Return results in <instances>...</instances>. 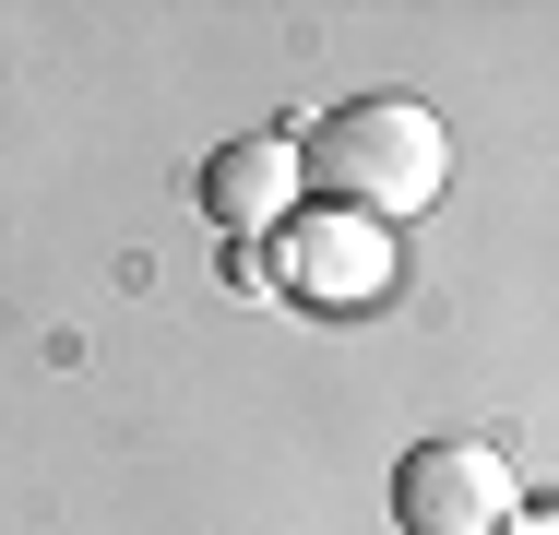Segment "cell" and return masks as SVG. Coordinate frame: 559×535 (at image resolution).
Masks as SVG:
<instances>
[{"label": "cell", "instance_id": "1", "mask_svg": "<svg viewBox=\"0 0 559 535\" xmlns=\"http://www.w3.org/2000/svg\"><path fill=\"white\" fill-rule=\"evenodd\" d=\"M298 179H310V191H334V214L405 226V214L441 203V179H452V131H441L417 96H357V107H334V119H310Z\"/></svg>", "mask_w": 559, "mask_h": 535}, {"label": "cell", "instance_id": "4", "mask_svg": "<svg viewBox=\"0 0 559 535\" xmlns=\"http://www.w3.org/2000/svg\"><path fill=\"white\" fill-rule=\"evenodd\" d=\"M203 214H215L238 250L274 238V226L298 214V143H286V131H238V143H215V155H203Z\"/></svg>", "mask_w": 559, "mask_h": 535}, {"label": "cell", "instance_id": "5", "mask_svg": "<svg viewBox=\"0 0 559 535\" xmlns=\"http://www.w3.org/2000/svg\"><path fill=\"white\" fill-rule=\"evenodd\" d=\"M512 535H559V524H512Z\"/></svg>", "mask_w": 559, "mask_h": 535}, {"label": "cell", "instance_id": "3", "mask_svg": "<svg viewBox=\"0 0 559 535\" xmlns=\"http://www.w3.org/2000/svg\"><path fill=\"white\" fill-rule=\"evenodd\" d=\"M262 286H286L298 310H369L393 286V226H369V214H286Z\"/></svg>", "mask_w": 559, "mask_h": 535}, {"label": "cell", "instance_id": "2", "mask_svg": "<svg viewBox=\"0 0 559 535\" xmlns=\"http://www.w3.org/2000/svg\"><path fill=\"white\" fill-rule=\"evenodd\" d=\"M393 512H405V535H512L524 488H512L500 440H417L393 464Z\"/></svg>", "mask_w": 559, "mask_h": 535}]
</instances>
